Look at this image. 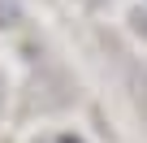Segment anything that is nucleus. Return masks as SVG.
I'll return each instance as SVG.
<instances>
[{
	"label": "nucleus",
	"instance_id": "f257e3e1",
	"mask_svg": "<svg viewBox=\"0 0 147 143\" xmlns=\"http://www.w3.org/2000/svg\"><path fill=\"white\" fill-rule=\"evenodd\" d=\"M74 100V83L61 74V69H48L43 78H35V108H65Z\"/></svg>",
	"mask_w": 147,
	"mask_h": 143
},
{
	"label": "nucleus",
	"instance_id": "f03ea898",
	"mask_svg": "<svg viewBox=\"0 0 147 143\" xmlns=\"http://www.w3.org/2000/svg\"><path fill=\"white\" fill-rule=\"evenodd\" d=\"M22 22V9L13 5V0H0V30H5V26H18Z\"/></svg>",
	"mask_w": 147,
	"mask_h": 143
},
{
	"label": "nucleus",
	"instance_id": "7ed1b4c3",
	"mask_svg": "<svg viewBox=\"0 0 147 143\" xmlns=\"http://www.w3.org/2000/svg\"><path fill=\"white\" fill-rule=\"evenodd\" d=\"M35 143H87L82 134H69V130H56V134H39Z\"/></svg>",
	"mask_w": 147,
	"mask_h": 143
},
{
	"label": "nucleus",
	"instance_id": "20e7f679",
	"mask_svg": "<svg viewBox=\"0 0 147 143\" xmlns=\"http://www.w3.org/2000/svg\"><path fill=\"white\" fill-rule=\"evenodd\" d=\"M130 22H134V30H138V35H143V39H147V13H143V9H138V13H134V18H130Z\"/></svg>",
	"mask_w": 147,
	"mask_h": 143
},
{
	"label": "nucleus",
	"instance_id": "39448f33",
	"mask_svg": "<svg viewBox=\"0 0 147 143\" xmlns=\"http://www.w3.org/2000/svg\"><path fill=\"white\" fill-rule=\"evenodd\" d=\"M0 108H5V78H0Z\"/></svg>",
	"mask_w": 147,
	"mask_h": 143
}]
</instances>
